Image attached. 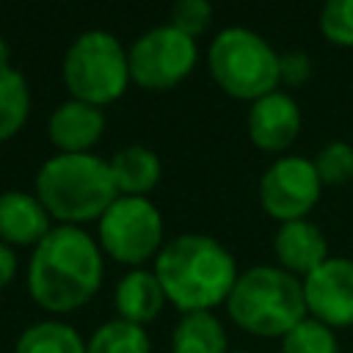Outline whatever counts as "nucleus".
<instances>
[{"mask_svg": "<svg viewBox=\"0 0 353 353\" xmlns=\"http://www.w3.org/2000/svg\"><path fill=\"white\" fill-rule=\"evenodd\" d=\"M320 190L323 182L314 171V163L298 154L276 157L259 176V204L281 223L306 218L320 201Z\"/></svg>", "mask_w": 353, "mask_h": 353, "instance_id": "nucleus-9", "label": "nucleus"}, {"mask_svg": "<svg viewBox=\"0 0 353 353\" xmlns=\"http://www.w3.org/2000/svg\"><path fill=\"white\" fill-rule=\"evenodd\" d=\"M303 301L309 317L328 328H353V259L328 256L303 279Z\"/></svg>", "mask_w": 353, "mask_h": 353, "instance_id": "nucleus-10", "label": "nucleus"}, {"mask_svg": "<svg viewBox=\"0 0 353 353\" xmlns=\"http://www.w3.org/2000/svg\"><path fill=\"white\" fill-rule=\"evenodd\" d=\"M52 215L28 190L0 193V243L11 248H36L52 232Z\"/></svg>", "mask_w": 353, "mask_h": 353, "instance_id": "nucleus-13", "label": "nucleus"}, {"mask_svg": "<svg viewBox=\"0 0 353 353\" xmlns=\"http://www.w3.org/2000/svg\"><path fill=\"white\" fill-rule=\"evenodd\" d=\"M226 312L245 334L281 339L303 317H309L303 281L279 265H254L237 276L226 298Z\"/></svg>", "mask_w": 353, "mask_h": 353, "instance_id": "nucleus-4", "label": "nucleus"}, {"mask_svg": "<svg viewBox=\"0 0 353 353\" xmlns=\"http://www.w3.org/2000/svg\"><path fill=\"white\" fill-rule=\"evenodd\" d=\"M17 276V254L11 245L0 243V290H6Z\"/></svg>", "mask_w": 353, "mask_h": 353, "instance_id": "nucleus-26", "label": "nucleus"}, {"mask_svg": "<svg viewBox=\"0 0 353 353\" xmlns=\"http://www.w3.org/2000/svg\"><path fill=\"white\" fill-rule=\"evenodd\" d=\"M171 353H229L223 323L212 312L182 314L171 334Z\"/></svg>", "mask_w": 353, "mask_h": 353, "instance_id": "nucleus-17", "label": "nucleus"}, {"mask_svg": "<svg viewBox=\"0 0 353 353\" xmlns=\"http://www.w3.org/2000/svg\"><path fill=\"white\" fill-rule=\"evenodd\" d=\"M105 132V113L97 105L66 99L47 119V138L61 154L91 152Z\"/></svg>", "mask_w": 353, "mask_h": 353, "instance_id": "nucleus-12", "label": "nucleus"}, {"mask_svg": "<svg viewBox=\"0 0 353 353\" xmlns=\"http://www.w3.org/2000/svg\"><path fill=\"white\" fill-rule=\"evenodd\" d=\"M36 196L47 212L63 226L99 221L119 199L108 160L94 152L52 154L36 171Z\"/></svg>", "mask_w": 353, "mask_h": 353, "instance_id": "nucleus-3", "label": "nucleus"}, {"mask_svg": "<svg viewBox=\"0 0 353 353\" xmlns=\"http://www.w3.org/2000/svg\"><path fill=\"white\" fill-rule=\"evenodd\" d=\"M207 66L212 80L226 97L256 102L265 94L279 91V52L265 36L251 28H223L215 33Z\"/></svg>", "mask_w": 353, "mask_h": 353, "instance_id": "nucleus-5", "label": "nucleus"}, {"mask_svg": "<svg viewBox=\"0 0 353 353\" xmlns=\"http://www.w3.org/2000/svg\"><path fill=\"white\" fill-rule=\"evenodd\" d=\"M108 165H110L119 196H146L149 190L157 188V182L163 176V163H160L157 152L143 143L119 149L108 160Z\"/></svg>", "mask_w": 353, "mask_h": 353, "instance_id": "nucleus-16", "label": "nucleus"}, {"mask_svg": "<svg viewBox=\"0 0 353 353\" xmlns=\"http://www.w3.org/2000/svg\"><path fill=\"white\" fill-rule=\"evenodd\" d=\"M281 353H342L336 331L314 317H303L281 336Z\"/></svg>", "mask_w": 353, "mask_h": 353, "instance_id": "nucleus-21", "label": "nucleus"}, {"mask_svg": "<svg viewBox=\"0 0 353 353\" xmlns=\"http://www.w3.org/2000/svg\"><path fill=\"white\" fill-rule=\"evenodd\" d=\"M6 66H11V47H8V41L0 36V69H6Z\"/></svg>", "mask_w": 353, "mask_h": 353, "instance_id": "nucleus-27", "label": "nucleus"}, {"mask_svg": "<svg viewBox=\"0 0 353 353\" xmlns=\"http://www.w3.org/2000/svg\"><path fill=\"white\" fill-rule=\"evenodd\" d=\"M14 353H85V342L63 320H39L19 334Z\"/></svg>", "mask_w": 353, "mask_h": 353, "instance_id": "nucleus-18", "label": "nucleus"}, {"mask_svg": "<svg viewBox=\"0 0 353 353\" xmlns=\"http://www.w3.org/2000/svg\"><path fill=\"white\" fill-rule=\"evenodd\" d=\"M229 353H251V350H229Z\"/></svg>", "mask_w": 353, "mask_h": 353, "instance_id": "nucleus-28", "label": "nucleus"}, {"mask_svg": "<svg viewBox=\"0 0 353 353\" xmlns=\"http://www.w3.org/2000/svg\"><path fill=\"white\" fill-rule=\"evenodd\" d=\"M61 74L69 99L105 108L127 91L130 58L113 33L85 30L66 47Z\"/></svg>", "mask_w": 353, "mask_h": 353, "instance_id": "nucleus-6", "label": "nucleus"}, {"mask_svg": "<svg viewBox=\"0 0 353 353\" xmlns=\"http://www.w3.org/2000/svg\"><path fill=\"white\" fill-rule=\"evenodd\" d=\"M105 259L83 226H52L28 259V295L50 314L83 309L99 290Z\"/></svg>", "mask_w": 353, "mask_h": 353, "instance_id": "nucleus-1", "label": "nucleus"}, {"mask_svg": "<svg viewBox=\"0 0 353 353\" xmlns=\"http://www.w3.org/2000/svg\"><path fill=\"white\" fill-rule=\"evenodd\" d=\"M273 254L281 270L303 281L314 268H320L328 259V243L317 223L301 218L279 223V229L273 232Z\"/></svg>", "mask_w": 353, "mask_h": 353, "instance_id": "nucleus-14", "label": "nucleus"}, {"mask_svg": "<svg viewBox=\"0 0 353 353\" xmlns=\"http://www.w3.org/2000/svg\"><path fill=\"white\" fill-rule=\"evenodd\" d=\"M99 223V248L121 265H143L163 248V215L146 196H119Z\"/></svg>", "mask_w": 353, "mask_h": 353, "instance_id": "nucleus-7", "label": "nucleus"}, {"mask_svg": "<svg viewBox=\"0 0 353 353\" xmlns=\"http://www.w3.org/2000/svg\"><path fill=\"white\" fill-rule=\"evenodd\" d=\"M30 88L19 69H0V143L11 141L28 121Z\"/></svg>", "mask_w": 353, "mask_h": 353, "instance_id": "nucleus-19", "label": "nucleus"}, {"mask_svg": "<svg viewBox=\"0 0 353 353\" xmlns=\"http://www.w3.org/2000/svg\"><path fill=\"white\" fill-rule=\"evenodd\" d=\"M248 138L262 152H284L295 143L301 132V108L287 91L265 94L248 108Z\"/></svg>", "mask_w": 353, "mask_h": 353, "instance_id": "nucleus-11", "label": "nucleus"}, {"mask_svg": "<svg viewBox=\"0 0 353 353\" xmlns=\"http://www.w3.org/2000/svg\"><path fill=\"white\" fill-rule=\"evenodd\" d=\"M85 353H152V339L143 325L113 317L94 328L85 342Z\"/></svg>", "mask_w": 353, "mask_h": 353, "instance_id": "nucleus-20", "label": "nucleus"}, {"mask_svg": "<svg viewBox=\"0 0 353 353\" xmlns=\"http://www.w3.org/2000/svg\"><path fill=\"white\" fill-rule=\"evenodd\" d=\"M320 33L336 47H353V0H328L320 11Z\"/></svg>", "mask_w": 353, "mask_h": 353, "instance_id": "nucleus-23", "label": "nucleus"}, {"mask_svg": "<svg viewBox=\"0 0 353 353\" xmlns=\"http://www.w3.org/2000/svg\"><path fill=\"white\" fill-rule=\"evenodd\" d=\"M163 306H165V292H163L154 270L132 268L113 287V309H116L119 320L146 325L163 312Z\"/></svg>", "mask_w": 353, "mask_h": 353, "instance_id": "nucleus-15", "label": "nucleus"}, {"mask_svg": "<svg viewBox=\"0 0 353 353\" xmlns=\"http://www.w3.org/2000/svg\"><path fill=\"white\" fill-rule=\"evenodd\" d=\"M127 58L132 83L146 91H171L196 69L199 47L182 30L157 25L130 44Z\"/></svg>", "mask_w": 353, "mask_h": 353, "instance_id": "nucleus-8", "label": "nucleus"}, {"mask_svg": "<svg viewBox=\"0 0 353 353\" xmlns=\"http://www.w3.org/2000/svg\"><path fill=\"white\" fill-rule=\"evenodd\" d=\"M312 163L323 185H347L353 179V146L347 141L325 143Z\"/></svg>", "mask_w": 353, "mask_h": 353, "instance_id": "nucleus-22", "label": "nucleus"}, {"mask_svg": "<svg viewBox=\"0 0 353 353\" xmlns=\"http://www.w3.org/2000/svg\"><path fill=\"white\" fill-rule=\"evenodd\" d=\"M312 77V58L303 50H287L279 55V80L284 85H303Z\"/></svg>", "mask_w": 353, "mask_h": 353, "instance_id": "nucleus-25", "label": "nucleus"}, {"mask_svg": "<svg viewBox=\"0 0 353 353\" xmlns=\"http://www.w3.org/2000/svg\"><path fill=\"white\" fill-rule=\"evenodd\" d=\"M210 22H212V6L207 0H179L171 6L168 14V25L190 39L201 36L210 28Z\"/></svg>", "mask_w": 353, "mask_h": 353, "instance_id": "nucleus-24", "label": "nucleus"}, {"mask_svg": "<svg viewBox=\"0 0 353 353\" xmlns=\"http://www.w3.org/2000/svg\"><path fill=\"white\" fill-rule=\"evenodd\" d=\"M154 276L165 301L182 314H190L212 312L226 303L240 273L232 251L221 240L201 232H185L163 243L154 256Z\"/></svg>", "mask_w": 353, "mask_h": 353, "instance_id": "nucleus-2", "label": "nucleus"}]
</instances>
